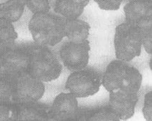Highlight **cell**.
I'll return each mask as SVG.
<instances>
[{
    "instance_id": "obj_1",
    "label": "cell",
    "mask_w": 152,
    "mask_h": 121,
    "mask_svg": "<svg viewBox=\"0 0 152 121\" xmlns=\"http://www.w3.org/2000/svg\"><path fill=\"white\" fill-rule=\"evenodd\" d=\"M142 82V75L138 69L120 59L108 64L102 79V84L107 91L119 90L130 93L139 91Z\"/></svg>"
},
{
    "instance_id": "obj_2",
    "label": "cell",
    "mask_w": 152,
    "mask_h": 121,
    "mask_svg": "<svg viewBox=\"0 0 152 121\" xmlns=\"http://www.w3.org/2000/svg\"><path fill=\"white\" fill-rule=\"evenodd\" d=\"M65 20L57 14H35L28 23V29L35 43L40 46H55L66 36Z\"/></svg>"
},
{
    "instance_id": "obj_3",
    "label": "cell",
    "mask_w": 152,
    "mask_h": 121,
    "mask_svg": "<svg viewBox=\"0 0 152 121\" xmlns=\"http://www.w3.org/2000/svg\"><path fill=\"white\" fill-rule=\"evenodd\" d=\"M30 55L28 72L43 82L57 79L62 71V64L46 46L36 44L28 47Z\"/></svg>"
},
{
    "instance_id": "obj_4",
    "label": "cell",
    "mask_w": 152,
    "mask_h": 121,
    "mask_svg": "<svg viewBox=\"0 0 152 121\" xmlns=\"http://www.w3.org/2000/svg\"><path fill=\"white\" fill-rule=\"evenodd\" d=\"M115 55L117 59L129 62L139 57L142 52V36L140 30L124 22L116 27L114 38Z\"/></svg>"
},
{
    "instance_id": "obj_5",
    "label": "cell",
    "mask_w": 152,
    "mask_h": 121,
    "mask_svg": "<svg viewBox=\"0 0 152 121\" xmlns=\"http://www.w3.org/2000/svg\"><path fill=\"white\" fill-rule=\"evenodd\" d=\"M102 77L93 70L73 72L67 79L65 88L76 98H86L99 91Z\"/></svg>"
},
{
    "instance_id": "obj_6",
    "label": "cell",
    "mask_w": 152,
    "mask_h": 121,
    "mask_svg": "<svg viewBox=\"0 0 152 121\" xmlns=\"http://www.w3.org/2000/svg\"><path fill=\"white\" fill-rule=\"evenodd\" d=\"M13 98L12 101L19 104L37 102L44 94L45 86L43 82L25 71L12 78Z\"/></svg>"
},
{
    "instance_id": "obj_7",
    "label": "cell",
    "mask_w": 152,
    "mask_h": 121,
    "mask_svg": "<svg viewBox=\"0 0 152 121\" xmlns=\"http://www.w3.org/2000/svg\"><path fill=\"white\" fill-rule=\"evenodd\" d=\"M90 41L83 43L68 42L61 47L59 55L63 65L70 72L85 69L89 62Z\"/></svg>"
},
{
    "instance_id": "obj_8",
    "label": "cell",
    "mask_w": 152,
    "mask_h": 121,
    "mask_svg": "<svg viewBox=\"0 0 152 121\" xmlns=\"http://www.w3.org/2000/svg\"><path fill=\"white\" fill-rule=\"evenodd\" d=\"M30 55L28 48H14L0 55V73L13 78L21 72L28 71Z\"/></svg>"
},
{
    "instance_id": "obj_9",
    "label": "cell",
    "mask_w": 152,
    "mask_h": 121,
    "mask_svg": "<svg viewBox=\"0 0 152 121\" xmlns=\"http://www.w3.org/2000/svg\"><path fill=\"white\" fill-rule=\"evenodd\" d=\"M77 98L71 93H61L54 99L48 111L50 120H76L78 112Z\"/></svg>"
},
{
    "instance_id": "obj_10",
    "label": "cell",
    "mask_w": 152,
    "mask_h": 121,
    "mask_svg": "<svg viewBox=\"0 0 152 121\" xmlns=\"http://www.w3.org/2000/svg\"><path fill=\"white\" fill-rule=\"evenodd\" d=\"M126 22L143 28L152 25L151 0H133L124 7Z\"/></svg>"
},
{
    "instance_id": "obj_11",
    "label": "cell",
    "mask_w": 152,
    "mask_h": 121,
    "mask_svg": "<svg viewBox=\"0 0 152 121\" xmlns=\"http://www.w3.org/2000/svg\"><path fill=\"white\" fill-rule=\"evenodd\" d=\"M109 107L120 118L127 120L134 114V108L138 102L137 93H130L119 90L109 91Z\"/></svg>"
},
{
    "instance_id": "obj_12",
    "label": "cell",
    "mask_w": 152,
    "mask_h": 121,
    "mask_svg": "<svg viewBox=\"0 0 152 121\" xmlns=\"http://www.w3.org/2000/svg\"><path fill=\"white\" fill-rule=\"evenodd\" d=\"M15 103V102H14ZM17 109V120L19 121H47L50 120L49 108L37 102L28 104L15 103Z\"/></svg>"
},
{
    "instance_id": "obj_13",
    "label": "cell",
    "mask_w": 152,
    "mask_h": 121,
    "mask_svg": "<svg viewBox=\"0 0 152 121\" xmlns=\"http://www.w3.org/2000/svg\"><path fill=\"white\" fill-rule=\"evenodd\" d=\"M90 0H55L54 12L66 19H77Z\"/></svg>"
},
{
    "instance_id": "obj_14",
    "label": "cell",
    "mask_w": 152,
    "mask_h": 121,
    "mask_svg": "<svg viewBox=\"0 0 152 121\" xmlns=\"http://www.w3.org/2000/svg\"><path fill=\"white\" fill-rule=\"evenodd\" d=\"M90 26L89 23L77 19H66L64 23L65 35L70 42L83 43L88 40Z\"/></svg>"
},
{
    "instance_id": "obj_15",
    "label": "cell",
    "mask_w": 152,
    "mask_h": 121,
    "mask_svg": "<svg viewBox=\"0 0 152 121\" xmlns=\"http://www.w3.org/2000/svg\"><path fill=\"white\" fill-rule=\"evenodd\" d=\"M18 34L12 23L0 18V55L14 46Z\"/></svg>"
},
{
    "instance_id": "obj_16",
    "label": "cell",
    "mask_w": 152,
    "mask_h": 121,
    "mask_svg": "<svg viewBox=\"0 0 152 121\" xmlns=\"http://www.w3.org/2000/svg\"><path fill=\"white\" fill-rule=\"evenodd\" d=\"M25 5L21 0H8L0 4V18L11 23L17 22L21 19Z\"/></svg>"
},
{
    "instance_id": "obj_17",
    "label": "cell",
    "mask_w": 152,
    "mask_h": 121,
    "mask_svg": "<svg viewBox=\"0 0 152 121\" xmlns=\"http://www.w3.org/2000/svg\"><path fill=\"white\" fill-rule=\"evenodd\" d=\"M13 93L12 78L0 73V104L12 102Z\"/></svg>"
},
{
    "instance_id": "obj_18",
    "label": "cell",
    "mask_w": 152,
    "mask_h": 121,
    "mask_svg": "<svg viewBox=\"0 0 152 121\" xmlns=\"http://www.w3.org/2000/svg\"><path fill=\"white\" fill-rule=\"evenodd\" d=\"M88 121H119L120 118L110 109L109 106L102 107L89 112Z\"/></svg>"
},
{
    "instance_id": "obj_19",
    "label": "cell",
    "mask_w": 152,
    "mask_h": 121,
    "mask_svg": "<svg viewBox=\"0 0 152 121\" xmlns=\"http://www.w3.org/2000/svg\"><path fill=\"white\" fill-rule=\"evenodd\" d=\"M34 14L47 13L49 12L50 6L49 0H21Z\"/></svg>"
},
{
    "instance_id": "obj_20",
    "label": "cell",
    "mask_w": 152,
    "mask_h": 121,
    "mask_svg": "<svg viewBox=\"0 0 152 121\" xmlns=\"http://www.w3.org/2000/svg\"><path fill=\"white\" fill-rule=\"evenodd\" d=\"M17 120V109L14 101L0 104V121Z\"/></svg>"
},
{
    "instance_id": "obj_21",
    "label": "cell",
    "mask_w": 152,
    "mask_h": 121,
    "mask_svg": "<svg viewBox=\"0 0 152 121\" xmlns=\"http://www.w3.org/2000/svg\"><path fill=\"white\" fill-rule=\"evenodd\" d=\"M142 36V46L148 54H152V25L139 28Z\"/></svg>"
},
{
    "instance_id": "obj_22",
    "label": "cell",
    "mask_w": 152,
    "mask_h": 121,
    "mask_svg": "<svg viewBox=\"0 0 152 121\" xmlns=\"http://www.w3.org/2000/svg\"><path fill=\"white\" fill-rule=\"evenodd\" d=\"M99 9L107 11L119 9L123 0H94Z\"/></svg>"
},
{
    "instance_id": "obj_23",
    "label": "cell",
    "mask_w": 152,
    "mask_h": 121,
    "mask_svg": "<svg viewBox=\"0 0 152 121\" xmlns=\"http://www.w3.org/2000/svg\"><path fill=\"white\" fill-rule=\"evenodd\" d=\"M144 118L146 120H152V92L149 91L144 96V104L142 109Z\"/></svg>"
},
{
    "instance_id": "obj_24",
    "label": "cell",
    "mask_w": 152,
    "mask_h": 121,
    "mask_svg": "<svg viewBox=\"0 0 152 121\" xmlns=\"http://www.w3.org/2000/svg\"><path fill=\"white\" fill-rule=\"evenodd\" d=\"M149 67H150V70H152V59L151 58L150 59V61H149Z\"/></svg>"
},
{
    "instance_id": "obj_25",
    "label": "cell",
    "mask_w": 152,
    "mask_h": 121,
    "mask_svg": "<svg viewBox=\"0 0 152 121\" xmlns=\"http://www.w3.org/2000/svg\"><path fill=\"white\" fill-rule=\"evenodd\" d=\"M0 72H1V64H0Z\"/></svg>"
},
{
    "instance_id": "obj_26",
    "label": "cell",
    "mask_w": 152,
    "mask_h": 121,
    "mask_svg": "<svg viewBox=\"0 0 152 121\" xmlns=\"http://www.w3.org/2000/svg\"><path fill=\"white\" fill-rule=\"evenodd\" d=\"M49 1H50V0H49Z\"/></svg>"
}]
</instances>
